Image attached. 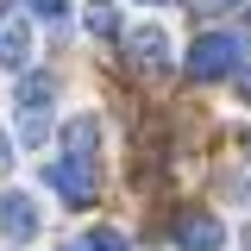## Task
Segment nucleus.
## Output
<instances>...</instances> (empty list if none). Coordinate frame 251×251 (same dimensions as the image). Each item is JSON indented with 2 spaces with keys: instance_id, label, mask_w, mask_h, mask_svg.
I'll list each match as a JSON object with an SVG mask.
<instances>
[{
  "instance_id": "f257e3e1",
  "label": "nucleus",
  "mask_w": 251,
  "mask_h": 251,
  "mask_svg": "<svg viewBox=\"0 0 251 251\" xmlns=\"http://www.w3.org/2000/svg\"><path fill=\"white\" fill-rule=\"evenodd\" d=\"M239 57H245V50H239L232 31H201L195 50H188V75H195V82H220V75L239 69Z\"/></svg>"
},
{
  "instance_id": "f03ea898",
  "label": "nucleus",
  "mask_w": 251,
  "mask_h": 251,
  "mask_svg": "<svg viewBox=\"0 0 251 251\" xmlns=\"http://www.w3.org/2000/svg\"><path fill=\"white\" fill-rule=\"evenodd\" d=\"M44 182L57 188L69 207H88L100 195V170H94V157H57V163H44Z\"/></svg>"
},
{
  "instance_id": "7ed1b4c3",
  "label": "nucleus",
  "mask_w": 251,
  "mask_h": 251,
  "mask_svg": "<svg viewBox=\"0 0 251 251\" xmlns=\"http://www.w3.org/2000/svg\"><path fill=\"white\" fill-rule=\"evenodd\" d=\"M0 232L19 239V245L38 239V201H31L25 188H6V195H0Z\"/></svg>"
},
{
  "instance_id": "20e7f679",
  "label": "nucleus",
  "mask_w": 251,
  "mask_h": 251,
  "mask_svg": "<svg viewBox=\"0 0 251 251\" xmlns=\"http://www.w3.org/2000/svg\"><path fill=\"white\" fill-rule=\"evenodd\" d=\"M126 57L138 63V69H170V31L163 25H138V31H126Z\"/></svg>"
},
{
  "instance_id": "39448f33",
  "label": "nucleus",
  "mask_w": 251,
  "mask_h": 251,
  "mask_svg": "<svg viewBox=\"0 0 251 251\" xmlns=\"http://www.w3.org/2000/svg\"><path fill=\"white\" fill-rule=\"evenodd\" d=\"M176 245L182 251H220V220L214 214H182L176 220Z\"/></svg>"
},
{
  "instance_id": "423d86ee",
  "label": "nucleus",
  "mask_w": 251,
  "mask_h": 251,
  "mask_svg": "<svg viewBox=\"0 0 251 251\" xmlns=\"http://www.w3.org/2000/svg\"><path fill=\"white\" fill-rule=\"evenodd\" d=\"M0 63H6V69H25V63H31V31L19 25V19L0 25Z\"/></svg>"
},
{
  "instance_id": "0eeeda50",
  "label": "nucleus",
  "mask_w": 251,
  "mask_h": 251,
  "mask_svg": "<svg viewBox=\"0 0 251 251\" xmlns=\"http://www.w3.org/2000/svg\"><path fill=\"white\" fill-rule=\"evenodd\" d=\"M94 132H100L94 120H69V132H63V145H69V157H94Z\"/></svg>"
},
{
  "instance_id": "6e6552de",
  "label": "nucleus",
  "mask_w": 251,
  "mask_h": 251,
  "mask_svg": "<svg viewBox=\"0 0 251 251\" xmlns=\"http://www.w3.org/2000/svg\"><path fill=\"white\" fill-rule=\"evenodd\" d=\"M63 251H126V239L113 232V226H94V232H82L75 245H63Z\"/></svg>"
},
{
  "instance_id": "1a4fd4ad",
  "label": "nucleus",
  "mask_w": 251,
  "mask_h": 251,
  "mask_svg": "<svg viewBox=\"0 0 251 251\" xmlns=\"http://www.w3.org/2000/svg\"><path fill=\"white\" fill-rule=\"evenodd\" d=\"M50 88H57L50 75H25V82H19V107H25V113H38V107L50 100Z\"/></svg>"
},
{
  "instance_id": "9d476101",
  "label": "nucleus",
  "mask_w": 251,
  "mask_h": 251,
  "mask_svg": "<svg viewBox=\"0 0 251 251\" xmlns=\"http://www.w3.org/2000/svg\"><path fill=\"white\" fill-rule=\"evenodd\" d=\"M88 31H94V38H113V31H120V13H113V0H94V6H88Z\"/></svg>"
},
{
  "instance_id": "9b49d317",
  "label": "nucleus",
  "mask_w": 251,
  "mask_h": 251,
  "mask_svg": "<svg viewBox=\"0 0 251 251\" xmlns=\"http://www.w3.org/2000/svg\"><path fill=\"white\" fill-rule=\"evenodd\" d=\"M31 13H38V19H63V13H69V0H31Z\"/></svg>"
},
{
  "instance_id": "f8f14e48",
  "label": "nucleus",
  "mask_w": 251,
  "mask_h": 251,
  "mask_svg": "<svg viewBox=\"0 0 251 251\" xmlns=\"http://www.w3.org/2000/svg\"><path fill=\"white\" fill-rule=\"evenodd\" d=\"M239 94H245V100H251V69H239Z\"/></svg>"
},
{
  "instance_id": "ddd939ff",
  "label": "nucleus",
  "mask_w": 251,
  "mask_h": 251,
  "mask_svg": "<svg viewBox=\"0 0 251 251\" xmlns=\"http://www.w3.org/2000/svg\"><path fill=\"white\" fill-rule=\"evenodd\" d=\"M245 251H251V232H245Z\"/></svg>"
},
{
  "instance_id": "4468645a",
  "label": "nucleus",
  "mask_w": 251,
  "mask_h": 251,
  "mask_svg": "<svg viewBox=\"0 0 251 251\" xmlns=\"http://www.w3.org/2000/svg\"><path fill=\"white\" fill-rule=\"evenodd\" d=\"M0 151H6V145H0Z\"/></svg>"
}]
</instances>
